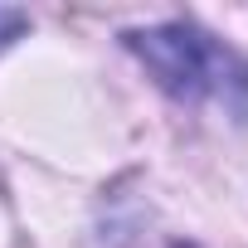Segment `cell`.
<instances>
[{
  "mask_svg": "<svg viewBox=\"0 0 248 248\" xmlns=\"http://www.w3.org/2000/svg\"><path fill=\"white\" fill-rule=\"evenodd\" d=\"M127 44L170 97L224 102L229 112H238V122L248 117V63L233 49H224L214 34H204L200 25L175 20V25L137 30L127 34Z\"/></svg>",
  "mask_w": 248,
  "mask_h": 248,
  "instance_id": "6da1fadb",
  "label": "cell"
},
{
  "mask_svg": "<svg viewBox=\"0 0 248 248\" xmlns=\"http://www.w3.org/2000/svg\"><path fill=\"white\" fill-rule=\"evenodd\" d=\"M20 30H25V15L20 10H0V44H10Z\"/></svg>",
  "mask_w": 248,
  "mask_h": 248,
  "instance_id": "7a4b0ae2",
  "label": "cell"
},
{
  "mask_svg": "<svg viewBox=\"0 0 248 248\" xmlns=\"http://www.w3.org/2000/svg\"><path fill=\"white\" fill-rule=\"evenodd\" d=\"M175 248H195V243H175Z\"/></svg>",
  "mask_w": 248,
  "mask_h": 248,
  "instance_id": "3957f363",
  "label": "cell"
}]
</instances>
